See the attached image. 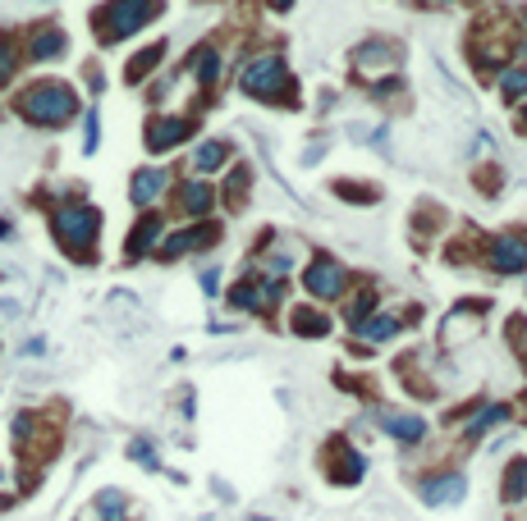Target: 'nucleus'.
<instances>
[{
    "mask_svg": "<svg viewBox=\"0 0 527 521\" xmlns=\"http://www.w3.org/2000/svg\"><path fill=\"white\" fill-rule=\"evenodd\" d=\"M14 110L28 124H42V128H65L74 115H78V96L65 88V82H33L28 92H19Z\"/></svg>",
    "mask_w": 527,
    "mask_h": 521,
    "instance_id": "nucleus-1",
    "label": "nucleus"
},
{
    "mask_svg": "<svg viewBox=\"0 0 527 521\" xmlns=\"http://www.w3.org/2000/svg\"><path fill=\"white\" fill-rule=\"evenodd\" d=\"M50 229H56V238H60V247H65L69 257L83 261V257H92L101 215L92 206H83V202H69V206H60L56 215H50Z\"/></svg>",
    "mask_w": 527,
    "mask_h": 521,
    "instance_id": "nucleus-2",
    "label": "nucleus"
},
{
    "mask_svg": "<svg viewBox=\"0 0 527 521\" xmlns=\"http://www.w3.org/2000/svg\"><path fill=\"white\" fill-rule=\"evenodd\" d=\"M156 14H161V5H156V0H111V5L97 10L101 42H120V37H128V33H138V27H147Z\"/></svg>",
    "mask_w": 527,
    "mask_h": 521,
    "instance_id": "nucleus-3",
    "label": "nucleus"
},
{
    "mask_svg": "<svg viewBox=\"0 0 527 521\" xmlns=\"http://www.w3.org/2000/svg\"><path fill=\"white\" fill-rule=\"evenodd\" d=\"M284 82V65L280 55H261V60H252L244 73H239V88L252 92V96H275V88Z\"/></svg>",
    "mask_w": 527,
    "mask_h": 521,
    "instance_id": "nucleus-4",
    "label": "nucleus"
},
{
    "mask_svg": "<svg viewBox=\"0 0 527 521\" xmlns=\"http://www.w3.org/2000/svg\"><path fill=\"white\" fill-rule=\"evenodd\" d=\"M303 284H307V293L312 297H339L345 293V284H349V274H345V265H335V261H312L307 270H303Z\"/></svg>",
    "mask_w": 527,
    "mask_h": 521,
    "instance_id": "nucleus-5",
    "label": "nucleus"
},
{
    "mask_svg": "<svg viewBox=\"0 0 527 521\" xmlns=\"http://www.w3.org/2000/svg\"><path fill=\"white\" fill-rule=\"evenodd\" d=\"M229 302L234 307H248V311H267V307H275L280 302V280H267V284H239L229 293Z\"/></svg>",
    "mask_w": 527,
    "mask_h": 521,
    "instance_id": "nucleus-6",
    "label": "nucleus"
},
{
    "mask_svg": "<svg viewBox=\"0 0 527 521\" xmlns=\"http://www.w3.org/2000/svg\"><path fill=\"white\" fill-rule=\"evenodd\" d=\"M463 476H431V480H422V503H431V508H445V503H459L463 499Z\"/></svg>",
    "mask_w": 527,
    "mask_h": 521,
    "instance_id": "nucleus-7",
    "label": "nucleus"
},
{
    "mask_svg": "<svg viewBox=\"0 0 527 521\" xmlns=\"http://www.w3.org/2000/svg\"><path fill=\"white\" fill-rule=\"evenodd\" d=\"M491 261H495V270H505V274L527 270V242L514 238V234H500L495 247H491Z\"/></svg>",
    "mask_w": 527,
    "mask_h": 521,
    "instance_id": "nucleus-8",
    "label": "nucleus"
},
{
    "mask_svg": "<svg viewBox=\"0 0 527 521\" xmlns=\"http://www.w3.org/2000/svg\"><path fill=\"white\" fill-rule=\"evenodd\" d=\"M189 119H151L147 124V147L151 151H170V147H179L183 137H189Z\"/></svg>",
    "mask_w": 527,
    "mask_h": 521,
    "instance_id": "nucleus-9",
    "label": "nucleus"
},
{
    "mask_svg": "<svg viewBox=\"0 0 527 521\" xmlns=\"http://www.w3.org/2000/svg\"><path fill=\"white\" fill-rule=\"evenodd\" d=\"M166 188H170V174L166 170H138L134 183H128V197H134L138 206H151Z\"/></svg>",
    "mask_w": 527,
    "mask_h": 521,
    "instance_id": "nucleus-10",
    "label": "nucleus"
},
{
    "mask_svg": "<svg viewBox=\"0 0 527 521\" xmlns=\"http://www.w3.org/2000/svg\"><path fill=\"white\" fill-rule=\"evenodd\" d=\"M216 225H198V229H183L174 238L161 242V257H183V252H193V247H206V242H216Z\"/></svg>",
    "mask_w": 527,
    "mask_h": 521,
    "instance_id": "nucleus-11",
    "label": "nucleus"
},
{
    "mask_svg": "<svg viewBox=\"0 0 527 521\" xmlns=\"http://www.w3.org/2000/svg\"><path fill=\"white\" fill-rule=\"evenodd\" d=\"M28 55L33 60H56V55H65V33L60 27H37L28 37Z\"/></svg>",
    "mask_w": 527,
    "mask_h": 521,
    "instance_id": "nucleus-12",
    "label": "nucleus"
},
{
    "mask_svg": "<svg viewBox=\"0 0 527 521\" xmlns=\"http://www.w3.org/2000/svg\"><path fill=\"white\" fill-rule=\"evenodd\" d=\"M381 425H385V434L404 439V444H413V439L427 434V421H422V417H408V411H390V417H385Z\"/></svg>",
    "mask_w": 527,
    "mask_h": 521,
    "instance_id": "nucleus-13",
    "label": "nucleus"
},
{
    "mask_svg": "<svg viewBox=\"0 0 527 521\" xmlns=\"http://www.w3.org/2000/svg\"><path fill=\"white\" fill-rule=\"evenodd\" d=\"M179 206L189 211V215H206L211 206H216V192H211V183H183Z\"/></svg>",
    "mask_w": 527,
    "mask_h": 521,
    "instance_id": "nucleus-14",
    "label": "nucleus"
},
{
    "mask_svg": "<svg viewBox=\"0 0 527 521\" xmlns=\"http://www.w3.org/2000/svg\"><path fill=\"white\" fill-rule=\"evenodd\" d=\"M156 238H161V215H147L143 225L134 229V238H128V257H147Z\"/></svg>",
    "mask_w": 527,
    "mask_h": 521,
    "instance_id": "nucleus-15",
    "label": "nucleus"
},
{
    "mask_svg": "<svg viewBox=\"0 0 527 521\" xmlns=\"http://www.w3.org/2000/svg\"><path fill=\"white\" fill-rule=\"evenodd\" d=\"M225 156H229L225 142H202V147L193 151V170H198V174H211V170H221V165H225Z\"/></svg>",
    "mask_w": 527,
    "mask_h": 521,
    "instance_id": "nucleus-16",
    "label": "nucleus"
},
{
    "mask_svg": "<svg viewBox=\"0 0 527 521\" xmlns=\"http://www.w3.org/2000/svg\"><path fill=\"white\" fill-rule=\"evenodd\" d=\"M161 55H166V46H161V42H156V46H147V50L138 55V60H128L124 78H128V82H143V78H147L156 65H161Z\"/></svg>",
    "mask_w": 527,
    "mask_h": 521,
    "instance_id": "nucleus-17",
    "label": "nucleus"
},
{
    "mask_svg": "<svg viewBox=\"0 0 527 521\" xmlns=\"http://www.w3.org/2000/svg\"><path fill=\"white\" fill-rule=\"evenodd\" d=\"M505 417H509V411H505V407H500V402H486V407L477 411V417H472V421L463 425V434H468V439H477L482 430H491V425H500V421H505Z\"/></svg>",
    "mask_w": 527,
    "mask_h": 521,
    "instance_id": "nucleus-18",
    "label": "nucleus"
},
{
    "mask_svg": "<svg viewBox=\"0 0 527 521\" xmlns=\"http://www.w3.org/2000/svg\"><path fill=\"white\" fill-rule=\"evenodd\" d=\"M394 334H399V320H394V316L362 320V339H367V343H385V339H394Z\"/></svg>",
    "mask_w": 527,
    "mask_h": 521,
    "instance_id": "nucleus-19",
    "label": "nucleus"
},
{
    "mask_svg": "<svg viewBox=\"0 0 527 521\" xmlns=\"http://www.w3.org/2000/svg\"><path fill=\"white\" fill-rule=\"evenodd\" d=\"M523 494H527V462H514V466H509V476H505V499L518 503Z\"/></svg>",
    "mask_w": 527,
    "mask_h": 521,
    "instance_id": "nucleus-20",
    "label": "nucleus"
},
{
    "mask_svg": "<svg viewBox=\"0 0 527 521\" xmlns=\"http://www.w3.org/2000/svg\"><path fill=\"white\" fill-rule=\"evenodd\" d=\"M193 73H198L202 82H216V78H221V55L211 50V46H202V55L193 60Z\"/></svg>",
    "mask_w": 527,
    "mask_h": 521,
    "instance_id": "nucleus-21",
    "label": "nucleus"
},
{
    "mask_svg": "<svg viewBox=\"0 0 527 521\" xmlns=\"http://www.w3.org/2000/svg\"><path fill=\"white\" fill-rule=\"evenodd\" d=\"M97 512H101V521H124V494L120 489H105L101 499H97Z\"/></svg>",
    "mask_w": 527,
    "mask_h": 521,
    "instance_id": "nucleus-22",
    "label": "nucleus"
},
{
    "mask_svg": "<svg viewBox=\"0 0 527 521\" xmlns=\"http://www.w3.org/2000/svg\"><path fill=\"white\" fill-rule=\"evenodd\" d=\"M294 329H298V334H326V316H312V311H294Z\"/></svg>",
    "mask_w": 527,
    "mask_h": 521,
    "instance_id": "nucleus-23",
    "label": "nucleus"
},
{
    "mask_svg": "<svg viewBox=\"0 0 527 521\" xmlns=\"http://www.w3.org/2000/svg\"><path fill=\"white\" fill-rule=\"evenodd\" d=\"M367 311H372V293H358V297L349 302V307H345V320H349V325H362V320H367Z\"/></svg>",
    "mask_w": 527,
    "mask_h": 521,
    "instance_id": "nucleus-24",
    "label": "nucleus"
},
{
    "mask_svg": "<svg viewBox=\"0 0 527 521\" xmlns=\"http://www.w3.org/2000/svg\"><path fill=\"white\" fill-rule=\"evenodd\" d=\"M500 88H505V96H523L527 92V73L523 69H505L500 73Z\"/></svg>",
    "mask_w": 527,
    "mask_h": 521,
    "instance_id": "nucleus-25",
    "label": "nucleus"
},
{
    "mask_svg": "<svg viewBox=\"0 0 527 521\" xmlns=\"http://www.w3.org/2000/svg\"><path fill=\"white\" fill-rule=\"evenodd\" d=\"M10 73H14V46H10L5 37H0V88L10 82Z\"/></svg>",
    "mask_w": 527,
    "mask_h": 521,
    "instance_id": "nucleus-26",
    "label": "nucleus"
},
{
    "mask_svg": "<svg viewBox=\"0 0 527 521\" xmlns=\"http://www.w3.org/2000/svg\"><path fill=\"white\" fill-rule=\"evenodd\" d=\"M83 151H97V110L88 115V137H83Z\"/></svg>",
    "mask_w": 527,
    "mask_h": 521,
    "instance_id": "nucleus-27",
    "label": "nucleus"
},
{
    "mask_svg": "<svg viewBox=\"0 0 527 521\" xmlns=\"http://www.w3.org/2000/svg\"><path fill=\"white\" fill-rule=\"evenodd\" d=\"M202 288L216 293V288H221V274H216V270H202Z\"/></svg>",
    "mask_w": 527,
    "mask_h": 521,
    "instance_id": "nucleus-28",
    "label": "nucleus"
},
{
    "mask_svg": "<svg viewBox=\"0 0 527 521\" xmlns=\"http://www.w3.org/2000/svg\"><path fill=\"white\" fill-rule=\"evenodd\" d=\"M134 457H138L143 466H156V457H151V448H147V444H134Z\"/></svg>",
    "mask_w": 527,
    "mask_h": 521,
    "instance_id": "nucleus-29",
    "label": "nucleus"
},
{
    "mask_svg": "<svg viewBox=\"0 0 527 521\" xmlns=\"http://www.w3.org/2000/svg\"><path fill=\"white\" fill-rule=\"evenodd\" d=\"M284 5H289V0H275V10H284Z\"/></svg>",
    "mask_w": 527,
    "mask_h": 521,
    "instance_id": "nucleus-30",
    "label": "nucleus"
}]
</instances>
